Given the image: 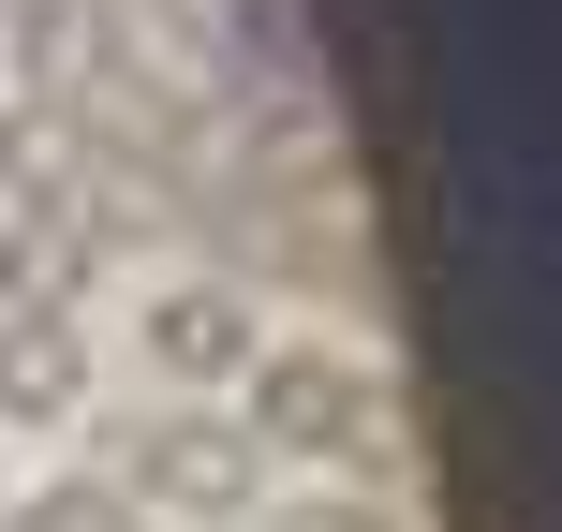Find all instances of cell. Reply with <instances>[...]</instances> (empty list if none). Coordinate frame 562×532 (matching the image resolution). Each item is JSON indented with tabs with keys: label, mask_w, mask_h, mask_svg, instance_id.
Here are the masks:
<instances>
[{
	"label": "cell",
	"mask_w": 562,
	"mask_h": 532,
	"mask_svg": "<svg viewBox=\"0 0 562 532\" xmlns=\"http://www.w3.org/2000/svg\"><path fill=\"white\" fill-rule=\"evenodd\" d=\"M75 399H89L75 310H0V415H15V429H59Z\"/></svg>",
	"instance_id": "2"
},
{
	"label": "cell",
	"mask_w": 562,
	"mask_h": 532,
	"mask_svg": "<svg viewBox=\"0 0 562 532\" xmlns=\"http://www.w3.org/2000/svg\"><path fill=\"white\" fill-rule=\"evenodd\" d=\"M15 532H134V488H104V474H75V488H30Z\"/></svg>",
	"instance_id": "3"
},
{
	"label": "cell",
	"mask_w": 562,
	"mask_h": 532,
	"mask_svg": "<svg viewBox=\"0 0 562 532\" xmlns=\"http://www.w3.org/2000/svg\"><path fill=\"white\" fill-rule=\"evenodd\" d=\"M119 474H134V503L237 518L267 488V459H252V429H223V415H134V429H119Z\"/></svg>",
	"instance_id": "1"
}]
</instances>
